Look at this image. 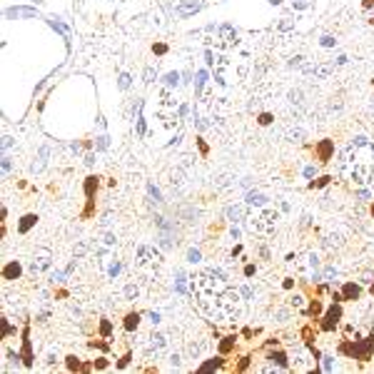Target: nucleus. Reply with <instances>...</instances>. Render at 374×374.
<instances>
[{
	"instance_id": "f03ea898",
	"label": "nucleus",
	"mask_w": 374,
	"mask_h": 374,
	"mask_svg": "<svg viewBox=\"0 0 374 374\" xmlns=\"http://www.w3.org/2000/svg\"><path fill=\"white\" fill-rule=\"evenodd\" d=\"M339 172L354 185H367L374 180V145L364 135H357L342 152Z\"/></svg>"
},
{
	"instance_id": "2f4dec72",
	"label": "nucleus",
	"mask_w": 374,
	"mask_h": 374,
	"mask_svg": "<svg viewBox=\"0 0 374 374\" xmlns=\"http://www.w3.org/2000/svg\"><path fill=\"white\" fill-rule=\"evenodd\" d=\"M362 8H367V10L374 8V0H362Z\"/></svg>"
},
{
	"instance_id": "6e6552de",
	"label": "nucleus",
	"mask_w": 374,
	"mask_h": 374,
	"mask_svg": "<svg viewBox=\"0 0 374 374\" xmlns=\"http://www.w3.org/2000/svg\"><path fill=\"white\" fill-rule=\"evenodd\" d=\"M50 267V252L48 250H38L33 257V272H45Z\"/></svg>"
},
{
	"instance_id": "a211bd4d",
	"label": "nucleus",
	"mask_w": 374,
	"mask_h": 374,
	"mask_svg": "<svg viewBox=\"0 0 374 374\" xmlns=\"http://www.w3.org/2000/svg\"><path fill=\"white\" fill-rule=\"evenodd\" d=\"M200 260H202V252H200V250H190V252H187V262H190V265H197Z\"/></svg>"
},
{
	"instance_id": "1a4fd4ad",
	"label": "nucleus",
	"mask_w": 374,
	"mask_h": 374,
	"mask_svg": "<svg viewBox=\"0 0 374 374\" xmlns=\"http://www.w3.org/2000/svg\"><path fill=\"white\" fill-rule=\"evenodd\" d=\"M23 364L33 367V349H30V329H23Z\"/></svg>"
},
{
	"instance_id": "c756f323",
	"label": "nucleus",
	"mask_w": 374,
	"mask_h": 374,
	"mask_svg": "<svg viewBox=\"0 0 374 374\" xmlns=\"http://www.w3.org/2000/svg\"><path fill=\"white\" fill-rule=\"evenodd\" d=\"M150 322H152V324H160V322H162L160 312H150Z\"/></svg>"
},
{
	"instance_id": "9d476101",
	"label": "nucleus",
	"mask_w": 374,
	"mask_h": 374,
	"mask_svg": "<svg viewBox=\"0 0 374 374\" xmlns=\"http://www.w3.org/2000/svg\"><path fill=\"white\" fill-rule=\"evenodd\" d=\"M237 339H239L237 334H227V337H222V339H220V344H217V352L227 357V354H229V352L237 347Z\"/></svg>"
},
{
	"instance_id": "aec40b11",
	"label": "nucleus",
	"mask_w": 374,
	"mask_h": 374,
	"mask_svg": "<svg viewBox=\"0 0 374 374\" xmlns=\"http://www.w3.org/2000/svg\"><path fill=\"white\" fill-rule=\"evenodd\" d=\"M138 295H140L138 285H128V287H125V297H128V299H135Z\"/></svg>"
},
{
	"instance_id": "20e7f679",
	"label": "nucleus",
	"mask_w": 374,
	"mask_h": 374,
	"mask_svg": "<svg viewBox=\"0 0 374 374\" xmlns=\"http://www.w3.org/2000/svg\"><path fill=\"white\" fill-rule=\"evenodd\" d=\"M342 319H344V307H342V302H332V304L322 312V317L317 319V324H319L322 332H334V329L342 324Z\"/></svg>"
},
{
	"instance_id": "393cba45",
	"label": "nucleus",
	"mask_w": 374,
	"mask_h": 374,
	"mask_svg": "<svg viewBox=\"0 0 374 374\" xmlns=\"http://www.w3.org/2000/svg\"><path fill=\"white\" fill-rule=\"evenodd\" d=\"M92 369H107V357H100L92 362Z\"/></svg>"
},
{
	"instance_id": "39448f33",
	"label": "nucleus",
	"mask_w": 374,
	"mask_h": 374,
	"mask_svg": "<svg viewBox=\"0 0 374 374\" xmlns=\"http://www.w3.org/2000/svg\"><path fill=\"white\" fill-rule=\"evenodd\" d=\"M265 359H267L272 367H277V369H290V367H292L290 354H287L285 349H280V344H277L275 349H267V352H265Z\"/></svg>"
},
{
	"instance_id": "dca6fc26",
	"label": "nucleus",
	"mask_w": 374,
	"mask_h": 374,
	"mask_svg": "<svg viewBox=\"0 0 374 374\" xmlns=\"http://www.w3.org/2000/svg\"><path fill=\"white\" fill-rule=\"evenodd\" d=\"M227 217H229L232 222H239V220L244 217V207H242V205H237V207H227Z\"/></svg>"
},
{
	"instance_id": "c85d7f7f",
	"label": "nucleus",
	"mask_w": 374,
	"mask_h": 374,
	"mask_svg": "<svg viewBox=\"0 0 374 374\" xmlns=\"http://www.w3.org/2000/svg\"><path fill=\"white\" fill-rule=\"evenodd\" d=\"M270 122H272V115H270V112L260 115V125H270Z\"/></svg>"
},
{
	"instance_id": "ddd939ff",
	"label": "nucleus",
	"mask_w": 374,
	"mask_h": 374,
	"mask_svg": "<svg viewBox=\"0 0 374 374\" xmlns=\"http://www.w3.org/2000/svg\"><path fill=\"white\" fill-rule=\"evenodd\" d=\"M307 302H309V299L304 297L302 292H295V295H290V299H287V304H290L292 309H299V312L307 307Z\"/></svg>"
},
{
	"instance_id": "473e14b6",
	"label": "nucleus",
	"mask_w": 374,
	"mask_h": 374,
	"mask_svg": "<svg viewBox=\"0 0 374 374\" xmlns=\"http://www.w3.org/2000/svg\"><path fill=\"white\" fill-rule=\"evenodd\" d=\"M270 3H272V5H280V3H282V0H270Z\"/></svg>"
},
{
	"instance_id": "cd10ccee",
	"label": "nucleus",
	"mask_w": 374,
	"mask_h": 374,
	"mask_svg": "<svg viewBox=\"0 0 374 374\" xmlns=\"http://www.w3.org/2000/svg\"><path fill=\"white\" fill-rule=\"evenodd\" d=\"M292 3L297 5L299 10H304V8H309V5H312V0H292Z\"/></svg>"
},
{
	"instance_id": "4468645a",
	"label": "nucleus",
	"mask_w": 374,
	"mask_h": 374,
	"mask_svg": "<svg viewBox=\"0 0 374 374\" xmlns=\"http://www.w3.org/2000/svg\"><path fill=\"white\" fill-rule=\"evenodd\" d=\"M247 205H255V207H267V205H270V200H267L265 195H260V192H250V195H247Z\"/></svg>"
},
{
	"instance_id": "0eeeda50",
	"label": "nucleus",
	"mask_w": 374,
	"mask_h": 374,
	"mask_svg": "<svg viewBox=\"0 0 374 374\" xmlns=\"http://www.w3.org/2000/svg\"><path fill=\"white\" fill-rule=\"evenodd\" d=\"M224 367H227V357L220 354V352H217L215 357H210L207 362H200V364H197L200 372H212V369H224Z\"/></svg>"
},
{
	"instance_id": "9b49d317",
	"label": "nucleus",
	"mask_w": 374,
	"mask_h": 374,
	"mask_svg": "<svg viewBox=\"0 0 374 374\" xmlns=\"http://www.w3.org/2000/svg\"><path fill=\"white\" fill-rule=\"evenodd\" d=\"M20 272H23V270H20V265L13 260V262H8V265H5V270H3V280H8V282H10V280H18V277H20Z\"/></svg>"
},
{
	"instance_id": "7ed1b4c3",
	"label": "nucleus",
	"mask_w": 374,
	"mask_h": 374,
	"mask_svg": "<svg viewBox=\"0 0 374 374\" xmlns=\"http://www.w3.org/2000/svg\"><path fill=\"white\" fill-rule=\"evenodd\" d=\"M277 220H280V212L267 205V207H260V210L255 212V217L247 220V227H250V232H255V234L270 237V234H275Z\"/></svg>"
},
{
	"instance_id": "f3484780",
	"label": "nucleus",
	"mask_w": 374,
	"mask_h": 374,
	"mask_svg": "<svg viewBox=\"0 0 374 374\" xmlns=\"http://www.w3.org/2000/svg\"><path fill=\"white\" fill-rule=\"evenodd\" d=\"M35 222H38V215H25V217L20 220V224H18V232H28Z\"/></svg>"
},
{
	"instance_id": "72a5a7b5",
	"label": "nucleus",
	"mask_w": 374,
	"mask_h": 374,
	"mask_svg": "<svg viewBox=\"0 0 374 374\" xmlns=\"http://www.w3.org/2000/svg\"><path fill=\"white\" fill-rule=\"evenodd\" d=\"M372 297H374V287H372Z\"/></svg>"
},
{
	"instance_id": "6ab92c4d",
	"label": "nucleus",
	"mask_w": 374,
	"mask_h": 374,
	"mask_svg": "<svg viewBox=\"0 0 374 374\" xmlns=\"http://www.w3.org/2000/svg\"><path fill=\"white\" fill-rule=\"evenodd\" d=\"M329 175H324V177H319V180H314V182H309V190H314V187H324V185H329Z\"/></svg>"
},
{
	"instance_id": "412c9836",
	"label": "nucleus",
	"mask_w": 374,
	"mask_h": 374,
	"mask_svg": "<svg viewBox=\"0 0 374 374\" xmlns=\"http://www.w3.org/2000/svg\"><path fill=\"white\" fill-rule=\"evenodd\" d=\"M130 359H133V352H125V354H122V357H120V362H117V364H115V367H117V369H125V367H128V362H130Z\"/></svg>"
},
{
	"instance_id": "4be33fe9",
	"label": "nucleus",
	"mask_w": 374,
	"mask_h": 374,
	"mask_svg": "<svg viewBox=\"0 0 374 374\" xmlns=\"http://www.w3.org/2000/svg\"><path fill=\"white\" fill-rule=\"evenodd\" d=\"M250 359H252V357H250V354H244V357H242V359H239V364H237V367H234V372H244V369H247V367H250Z\"/></svg>"
},
{
	"instance_id": "b1692460",
	"label": "nucleus",
	"mask_w": 374,
	"mask_h": 374,
	"mask_svg": "<svg viewBox=\"0 0 374 374\" xmlns=\"http://www.w3.org/2000/svg\"><path fill=\"white\" fill-rule=\"evenodd\" d=\"M110 332H112L110 322H107V319H102V322H100V334H102V337H110Z\"/></svg>"
},
{
	"instance_id": "f257e3e1",
	"label": "nucleus",
	"mask_w": 374,
	"mask_h": 374,
	"mask_svg": "<svg viewBox=\"0 0 374 374\" xmlns=\"http://www.w3.org/2000/svg\"><path fill=\"white\" fill-rule=\"evenodd\" d=\"M190 287L200 312L217 324H234L244 314V297L227 277H217L210 270H202L192 275Z\"/></svg>"
},
{
	"instance_id": "423d86ee",
	"label": "nucleus",
	"mask_w": 374,
	"mask_h": 374,
	"mask_svg": "<svg viewBox=\"0 0 374 374\" xmlns=\"http://www.w3.org/2000/svg\"><path fill=\"white\" fill-rule=\"evenodd\" d=\"M339 292H342V302H357V299H362V285H357V282H344Z\"/></svg>"
},
{
	"instance_id": "5701e85b",
	"label": "nucleus",
	"mask_w": 374,
	"mask_h": 374,
	"mask_svg": "<svg viewBox=\"0 0 374 374\" xmlns=\"http://www.w3.org/2000/svg\"><path fill=\"white\" fill-rule=\"evenodd\" d=\"M319 155H322V162H327V160H329V155H332V148H329V143L319 145Z\"/></svg>"
},
{
	"instance_id": "bb28decb",
	"label": "nucleus",
	"mask_w": 374,
	"mask_h": 374,
	"mask_svg": "<svg viewBox=\"0 0 374 374\" xmlns=\"http://www.w3.org/2000/svg\"><path fill=\"white\" fill-rule=\"evenodd\" d=\"M170 367H172V369H180V354H172V357H170Z\"/></svg>"
},
{
	"instance_id": "2eb2a0df",
	"label": "nucleus",
	"mask_w": 374,
	"mask_h": 374,
	"mask_svg": "<svg viewBox=\"0 0 374 374\" xmlns=\"http://www.w3.org/2000/svg\"><path fill=\"white\" fill-rule=\"evenodd\" d=\"M319 369H322V372H334V369H337L334 357H332V354H322V357H319Z\"/></svg>"
},
{
	"instance_id": "7c9ffc66",
	"label": "nucleus",
	"mask_w": 374,
	"mask_h": 374,
	"mask_svg": "<svg viewBox=\"0 0 374 374\" xmlns=\"http://www.w3.org/2000/svg\"><path fill=\"white\" fill-rule=\"evenodd\" d=\"M285 290H292L295 287V277H285V285H282Z\"/></svg>"
},
{
	"instance_id": "f8f14e48",
	"label": "nucleus",
	"mask_w": 374,
	"mask_h": 374,
	"mask_svg": "<svg viewBox=\"0 0 374 374\" xmlns=\"http://www.w3.org/2000/svg\"><path fill=\"white\" fill-rule=\"evenodd\" d=\"M122 327H125V332H135V329L140 327V312H128Z\"/></svg>"
},
{
	"instance_id": "a878e982",
	"label": "nucleus",
	"mask_w": 374,
	"mask_h": 374,
	"mask_svg": "<svg viewBox=\"0 0 374 374\" xmlns=\"http://www.w3.org/2000/svg\"><path fill=\"white\" fill-rule=\"evenodd\" d=\"M255 272H257V267H255L252 262H247V265H244V277H252Z\"/></svg>"
}]
</instances>
